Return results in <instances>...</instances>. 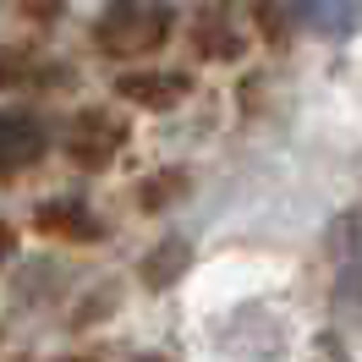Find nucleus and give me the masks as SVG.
Returning a JSON list of instances; mask_svg holds the SVG:
<instances>
[{"label": "nucleus", "mask_w": 362, "mask_h": 362, "mask_svg": "<svg viewBox=\"0 0 362 362\" xmlns=\"http://www.w3.org/2000/svg\"><path fill=\"white\" fill-rule=\"evenodd\" d=\"M286 11H291L308 33H318V39L357 33V0H286Z\"/></svg>", "instance_id": "4"}, {"label": "nucleus", "mask_w": 362, "mask_h": 362, "mask_svg": "<svg viewBox=\"0 0 362 362\" xmlns=\"http://www.w3.org/2000/svg\"><path fill=\"white\" fill-rule=\"evenodd\" d=\"M39 226H49V230H77V236H93V220L83 214L77 204H66V209H45L39 214Z\"/></svg>", "instance_id": "7"}, {"label": "nucleus", "mask_w": 362, "mask_h": 362, "mask_svg": "<svg viewBox=\"0 0 362 362\" xmlns=\"http://www.w3.org/2000/svg\"><path fill=\"white\" fill-rule=\"evenodd\" d=\"M170 39V11L159 0H115L93 28V45L115 61H143Z\"/></svg>", "instance_id": "1"}, {"label": "nucleus", "mask_w": 362, "mask_h": 362, "mask_svg": "<svg viewBox=\"0 0 362 362\" xmlns=\"http://www.w3.org/2000/svg\"><path fill=\"white\" fill-rule=\"evenodd\" d=\"M181 181H187V176H159V181H148V187H143V204H148V209H159V204H170V198H165V192H170V187H181Z\"/></svg>", "instance_id": "8"}, {"label": "nucleus", "mask_w": 362, "mask_h": 362, "mask_svg": "<svg viewBox=\"0 0 362 362\" xmlns=\"http://www.w3.org/2000/svg\"><path fill=\"white\" fill-rule=\"evenodd\" d=\"M187 264H192V247H187L181 236H165V242L143 258V280H148L154 291H165V286H176L181 274H187Z\"/></svg>", "instance_id": "5"}, {"label": "nucleus", "mask_w": 362, "mask_h": 362, "mask_svg": "<svg viewBox=\"0 0 362 362\" xmlns=\"http://www.w3.org/2000/svg\"><path fill=\"white\" fill-rule=\"evenodd\" d=\"M49 148V127L33 110H0V176L33 170Z\"/></svg>", "instance_id": "3"}, {"label": "nucleus", "mask_w": 362, "mask_h": 362, "mask_svg": "<svg viewBox=\"0 0 362 362\" xmlns=\"http://www.w3.org/2000/svg\"><path fill=\"white\" fill-rule=\"evenodd\" d=\"M121 143H127V121H115L110 110H77L66 121V154L83 170H105Z\"/></svg>", "instance_id": "2"}, {"label": "nucleus", "mask_w": 362, "mask_h": 362, "mask_svg": "<svg viewBox=\"0 0 362 362\" xmlns=\"http://www.w3.org/2000/svg\"><path fill=\"white\" fill-rule=\"evenodd\" d=\"M11 247H17V236H11V226H6V220H0V264H6V258H11Z\"/></svg>", "instance_id": "9"}, {"label": "nucleus", "mask_w": 362, "mask_h": 362, "mask_svg": "<svg viewBox=\"0 0 362 362\" xmlns=\"http://www.w3.org/2000/svg\"><path fill=\"white\" fill-rule=\"evenodd\" d=\"M121 93H127V99H137V105L170 110L181 93H187V77H121Z\"/></svg>", "instance_id": "6"}]
</instances>
